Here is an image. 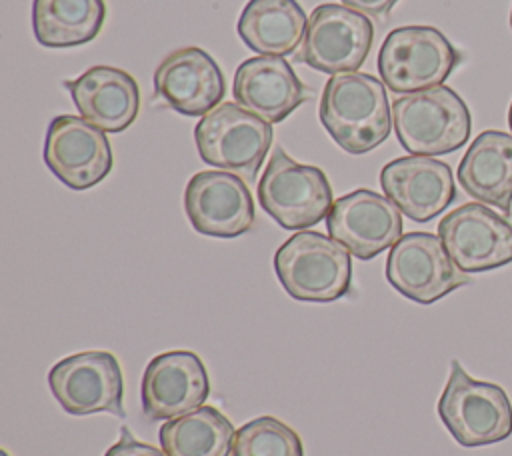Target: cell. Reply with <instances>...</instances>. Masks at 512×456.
<instances>
[{
  "label": "cell",
  "mask_w": 512,
  "mask_h": 456,
  "mask_svg": "<svg viewBox=\"0 0 512 456\" xmlns=\"http://www.w3.org/2000/svg\"><path fill=\"white\" fill-rule=\"evenodd\" d=\"M384 84L362 72L328 78L318 116L332 140L348 154H366L380 146L392 128Z\"/></svg>",
  "instance_id": "obj_1"
},
{
  "label": "cell",
  "mask_w": 512,
  "mask_h": 456,
  "mask_svg": "<svg viewBox=\"0 0 512 456\" xmlns=\"http://www.w3.org/2000/svg\"><path fill=\"white\" fill-rule=\"evenodd\" d=\"M282 288L300 302H334L352 288L350 252L332 236L300 230L274 254Z\"/></svg>",
  "instance_id": "obj_2"
},
{
  "label": "cell",
  "mask_w": 512,
  "mask_h": 456,
  "mask_svg": "<svg viewBox=\"0 0 512 456\" xmlns=\"http://www.w3.org/2000/svg\"><path fill=\"white\" fill-rule=\"evenodd\" d=\"M392 124L406 152L442 156L468 142L472 116L460 94L440 84L398 96L392 102Z\"/></svg>",
  "instance_id": "obj_3"
},
{
  "label": "cell",
  "mask_w": 512,
  "mask_h": 456,
  "mask_svg": "<svg viewBox=\"0 0 512 456\" xmlns=\"http://www.w3.org/2000/svg\"><path fill=\"white\" fill-rule=\"evenodd\" d=\"M438 416L460 446H486L512 434V406L498 384L474 380L458 360L438 400Z\"/></svg>",
  "instance_id": "obj_4"
},
{
  "label": "cell",
  "mask_w": 512,
  "mask_h": 456,
  "mask_svg": "<svg viewBox=\"0 0 512 456\" xmlns=\"http://www.w3.org/2000/svg\"><path fill=\"white\" fill-rule=\"evenodd\" d=\"M272 140V126L238 102H220L194 128L200 158L246 182L256 180Z\"/></svg>",
  "instance_id": "obj_5"
},
{
  "label": "cell",
  "mask_w": 512,
  "mask_h": 456,
  "mask_svg": "<svg viewBox=\"0 0 512 456\" xmlns=\"http://www.w3.org/2000/svg\"><path fill=\"white\" fill-rule=\"evenodd\" d=\"M460 64V52L434 26H400L384 38L376 66L394 94L440 86Z\"/></svg>",
  "instance_id": "obj_6"
},
{
  "label": "cell",
  "mask_w": 512,
  "mask_h": 456,
  "mask_svg": "<svg viewBox=\"0 0 512 456\" xmlns=\"http://www.w3.org/2000/svg\"><path fill=\"white\" fill-rule=\"evenodd\" d=\"M258 202L286 230H306L318 224L334 204L324 170L296 162L280 146L272 150L260 176Z\"/></svg>",
  "instance_id": "obj_7"
},
{
  "label": "cell",
  "mask_w": 512,
  "mask_h": 456,
  "mask_svg": "<svg viewBox=\"0 0 512 456\" xmlns=\"http://www.w3.org/2000/svg\"><path fill=\"white\" fill-rule=\"evenodd\" d=\"M372 42L374 26L368 16L326 2L312 10L294 60L332 76L356 72L366 62Z\"/></svg>",
  "instance_id": "obj_8"
},
{
  "label": "cell",
  "mask_w": 512,
  "mask_h": 456,
  "mask_svg": "<svg viewBox=\"0 0 512 456\" xmlns=\"http://www.w3.org/2000/svg\"><path fill=\"white\" fill-rule=\"evenodd\" d=\"M386 280L396 292L418 304H432L472 282L452 262L440 236L430 232L402 234L390 248Z\"/></svg>",
  "instance_id": "obj_9"
},
{
  "label": "cell",
  "mask_w": 512,
  "mask_h": 456,
  "mask_svg": "<svg viewBox=\"0 0 512 456\" xmlns=\"http://www.w3.org/2000/svg\"><path fill=\"white\" fill-rule=\"evenodd\" d=\"M48 386L68 414L126 416L122 370L112 352L86 350L58 360L48 372Z\"/></svg>",
  "instance_id": "obj_10"
},
{
  "label": "cell",
  "mask_w": 512,
  "mask_h": 456,
  "mask_svg": "<svg viewBox=\"0 0 512 456\" xmlns=\"http://www.w3.org/2000/svg\"><path fill=\"white\" fill-rule=\"evenodd\" d=\"M438 236L452 262L466 274L512 262V224L480 202H468L438 222Z\"/></svg>",
  "instance_id": "obj_11"
},
{
  "label": "cell",
  "mask_w": 512,
  "mask_h": 456,
  "mask_svg": "<svg viewBox=\"0 0 512 456\" xmlns=\"http://www.w3.org/2000/svg\"><path fill=\"white\" fill-rule=\"evenodd\" d=\"M44 162L68 188L88 190L110 174L114 156L104 130L80 116L60 114L48 124Z\"/></svg>",
  "instance_id": "obj_12"
},
{
  "label": "cell",
  "mask_w": 512,
  "mask_h": 456,
  "mask_svg": "<svg viewBox=\"0 0 512 456\" xmlns=\"http://www.w3.org/2000/svg\"><path fill=\"white\" fill-rule=\"evenodd\" d=\"M326 230L352 256L372 260L402 238V216L388 196L358 188L332 204Z\"/></svg>",
  "instance_id": "obj_13"
},
{
  "label": "cell",
  "mask_w": 512,
  "mask_h": 456,
  "mask_svg": "<svg viewBox=\"0 0 512 456\" xmlns=\"http://www.w3.org/2000/svg\"><path fill=\"white\" fill-rule=\"evenodd\" d=\"M184 210L192 228L204 236L236 238L254 224L248 184L226 170L196 172L184 190Z\"/></svg>",
  "instance_id": "obj_14"
},
{
  "label": "cell",
  "mask_w": 512,
  "mask_h": 456,
  "mask_svg": "<svg viewBox=\"0 0 512 456\" xmlns=\"http://www.w3.org/2000/svg\"><path fill=\"white\" fill-rule=\"evenodd\" d=\"M210 394L204 362L190 350L154 356L140 384L142 410L150 420H172L198 410Z\"/></svg>",
  "instance_id": "obj_15"
},
{
  "label": "cell",
  "mask_w": 512,
  "mask_h": 456,
  "mask_svg": "<svg viewBox=\"0 0 512 456\" xmlns=\"http://www.w3.org/2000/svg\"><path fill=\"white\" fill-rule=\"evenodd\" d=\"M380 186L396 208L414 222H428L456 198L452 170L432 156L394 158L380 170Z\"/></svg>",
  "instance_id": "obj_16"
},
{
  "label": "cell",
  "mask_w": 512,
  "mask_h": 456,
  "mask_svg": "<svg viewBox=\"0 0 512 456\" xmlns=\"http://www.w3.org/2000/svg\"><path fill=\"white\" fill-rule=\"evenodd\" d=\"M154 92L180 114L204 116L222 102L226 82L206 50L184 46L172 50L154 70Z\"/></svg>",
  "instance_id": "obj_17"
},
{
  "label": "cell",
  "mask_w": 512,
  "mask_h": 456,
  "mask_svg": "<svg viewBox=\"0 0 512 456\" xmlns=\"http://www.w3.org/2000/svg\"><path fill=\"white\" fill-rule=\"evenodd\" d=\"M236 102L268 124L288 118L308 96L306 88L282 56H252L234 72Z\"/></svg>",
  "instance_id": "obj_18"
},
{
  "label": "cell",
  "mask_w": 512,
  "mask_h": 456,
  "mask_svg": "<svg viewBox=\"0 0 512 456\" xmlns=\"http://www.w3.org/2000/svg\"><path fill=\"white\" fill-rule=\"evenodd\" d=\"M62 86L80 116L104 132H122L138 116L140 88L132 74L114 66H92Z\"/></svg>",
  "instance_id": "obj_19"
},
{
  "label": "cell",
  "mask_w": 512,
  "mask_h": 456,
  "mask_svg": "<svg viewBox=\"0 0 512 456\" xmlns=\"http://www.w3.org/2000/svg\"><path fill=\"white\" fill-rule=\"evenodd\" d=\"M458 182L468 196L496 206L510 216L512 210V134L500 130L480 132L458 164Z\"/></svg>",
  "instance_id": "obj_20"
},
{
  "label": "cell",
  "mask_w": 512,
  "mask_h": 456,
  "mask_svg": "<svg viewBox=\"0 0 512 456\" xmlns=\"http://www.w3.org/2000/svg\"><path fill=\"white\" fill-rule=\"evenodd\" d=\"M308 20L296 0H248L236 32L256 54L286 56L302 44Z\"/></svg>",
  "instance_id": "obj_21"
},
{
  "label": "cell",
  "mask_w": 512,
  "mask_h": 456,
  "mask_svg": "<svg viewBox=\"0 0 512 456\" xmlns=\"http://www.w3.org/2000/svg\"><path fill=\"white\" fill-rule=\"evenodd\" d=\"M104 0H34L32 30L46 48H74L94 40L104 24Z\"/></svg>",
  "instance_id": "obj_22"
},
{
  "label": "cell",
  "mask_w": 512,
  "mask_h": 456,
  "mask_svg": "<svg viewBox=\"0 0 512 456\" xmlns=\"http://www.w3.org/2000/svg\"><path fill=\"white\" fill-rule=\"evenodd\" d=\"M236 430L214 406L166 420L160 430V446L166 456H230Z\"/></svg>",
  "instance_id": "obj_23"
},
{
  "label": "cell",
  "mask_w": 512,
  "mask_h": 456,
  "mask_svg": "<svg viewBox=\"0 0 512 456\" xmlns=\"http://www.w3.org/2000/svg\"><path fill=\"white\" fill-rule=\"evenodd\" d=\"M230 456H304V446L282 420L258 416L236 430Z\"/></svg>",
  "instance_id": "obj_24"
},
{
  "label": "cell",
  "mask_w": 512,
  "mask_h": 456,
  "mask_svg": "<svg viewBox=\"0 0 512 456\" xmlns=\"http://www.w3.org/2000/svg\"><path fill=\"white\" fill-rule=\"evenodd\" d=\"M104 456H166L156 446L144 444L132 436L128 426L120 428V438L116 444H112Z\"/></svg>",
  "instance_id": "obj_25"
},
{
  "label": "cell",
  "mask_w": 512,
  "mask_h": 456,
  "mask_svg": "<svg viewBox=\"0 0 512 456\" xmlns=\"http://www.w3.org/2000/svg\"><path fill=\"white\" fill-rule=\"evenodd\" d=\"M398 0H342L344 6L372 18H386Z\"/></svg>",
  "instance_id": "obj_26"
},
{
  "label": "cell",
  "mask_w": 512,
  "mask_h": 456,
  "mask_svg": "<svg viewBox=\"0 0 512 456\" xmlns=\"http://www.w3.org/2000/svg\"><path fill=\"white\" fill-rule=\"evenodd\" d=\"M508 126H510V132H512V102H510V110H508Z\"/></svg>",
  "instance_id": "obj_27"
},
{
  "label": "cell",
  "mask_w": 512,
  "mask_h": 456,
  "mask_svg": "<svg viewBox=\"0 0 512 456\" xmlns=\"http://www.w3.org/2000/svg\"><path fill=\"white\" fill-rule=\"evenodd\" d=\"M0 456H8V452H6V450H2V454H0Z\"/></svg>",
  "instance_id": "obj_28"
},
{
  "label": "cell",
  "mask_w": 512,
  "mask_h": 456,
  "mask_svg": "<svg viewBox=\"0 0 512 456\" xmlns=\"http://www.w3.org/2000/svg\"><path fill=\"white\" fill-rule=\"evenodd\" d=\"M510 28H512V10H510Z\"/></svg>",
  "instance_id": "obj_29"
}]
</instances>
